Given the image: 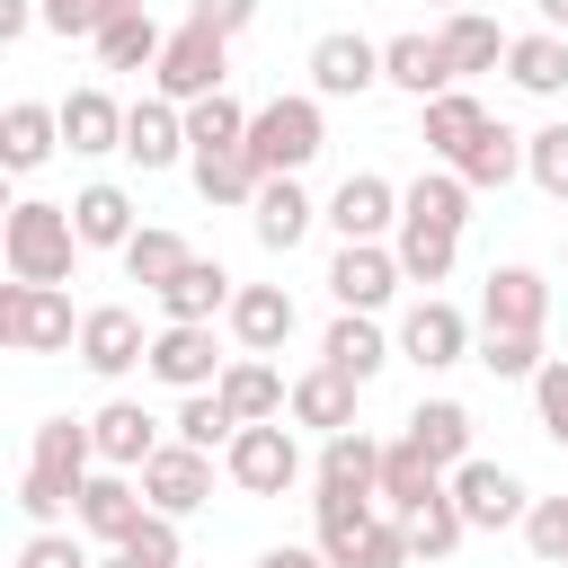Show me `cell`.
<instances>
[{"label":"cell","instance_id":"57","mask_svg":"<svg viewBox=\"0 0 568 568\" xmlns=\"http://www.w3.org/2000/svg\"><path fill=\"white\" fill-rule=\"evenodd\" d=\"M435 9H444V18H453V9H470V0H435Z\"/></svg>","mask_w":568,"mask_h":568},{"label":"cell","instance_id":"18","mask_svg":"<svg viewBox=\"0 0 568 568\" xmlns=\"http://www.w3.org/2000/svg\"><path fill=\"white\" fill-rule=\"evenodd\" d=\"M213 399H222L240 426H275V417L293 408V382H284L266 355H231V364H222V382H213Z\"/></svg>","mask_w":568,"mask_h":568},{"label":"cell","instance_id":"36","mask_svg":"<svg viewBox=\"0 0 568 568\" xmlns=\"http://www.w3.org/2000/svg\"><path fill=\"white\" fill-rule=\"evenodd\" d=\"M399 222H435V231H462V222H470V186H462L453 169H417V178L399 186Z\"/></svg>","mask_w":568,"mask_h":568},{"label":"cell","instance_id":"42","mask_svg":"<svg viewBox=\"0 0 568 568\" xmlns=\"http://www.w3.org/2000/svg\"><path fill=\"white\" fill-rule=\"evenodd\" d=\"M470 364H488L497 382H532L550 355H541V337H515V328H479V346H470Z\"/></svg>","mask_w":568,"mask_h":568},{"label":"cell","instance_id":"45","mask_svg":"<svg viewBox=\"0 0 568 568\" xmlns=\"http://www.w3.org/2000/svg\"><path fill=\"white\" fill-rule=\"evenodd\" d=\"M524 178H532L550 204H568V115L541 124V133H524Z\"/></svg>","mask_w":568,"mask_h":568},{"label":"cell","instance_id":"35","mask_svg":"<svg viewBox=\"0 0 568 568\" xmlns=\"http://www.w3.org/2000/svg\"><path fill=\"white\" fill-rule=\"evenodd\" d=\"M453 178L470 186V195H497V186H515L524 178V133H506V124H488L462 160H453Z\"/></svg>","mask_w":568,"mask_h":568},{"label":"cell","instance_id":"15","mask_svg":"<svg viewBox=\"0 0 568 568\" xmlns=\"http://www.w3.org/2000/svg\"><path fill=\"white\" fill-rule=\"evenodd\" d=\"M479 328L541 337V328H550V284H541L532 266H488V284H479Z\"/></svg>","mask_w":568,"mask_h":568},{"label":"cell","instance_id":"32","mask_svg":"<svg viewBox=\"0 0 568 568\" xmlns=\"http://www.w3.org/2000/svg\"><path fill=\"white\" fill-rule=\"evenodd\" d=\"M284 417L293 426H320V435H346L355 426V382L328 373V364H311V373H293V408Z\"/></svg>","mask_w":568,"mask_h":568},{"label":"cell","instance_id":"9","mask_svg":"<svg viewBox=\"0 0 568 568\" xmlns=\"http://www.w3.org/2000/svg\"><path fill=\"white\" fill-rule=\"evenodd\" d=\"M142 497H151V515H195V506H213V453H195V444H160L142 470Z\"/></svg>","mask_w":568,"mask_h":568},{"label":"cell","instance_id":"11","mask_svg":"<svg viewBox=\"0 0 568 568\" xmlns=\"http://www.w3.org/2000/svg\"><path fill=\"white\" fill-rule=\"evenodd\" d=\"M320 222L337 231V248L346 240H382V231H399V186L382 169H355V178H337V195L320 204Z\"/></svg>","mask_w":568,"mask_h":568},{"label":"cell","instance_id":"24","mask_svg":"<svg viewBox=\"0 0 568 568\" xmlns=\"http://www.w3.org/2000/svg\"><path fill=\"white\" fill-rule=\"evenodd\" d=\"M311 222H320V204L302 195V178H266L257 186V204H248V231H257V248H302L311 240Z\"/></svg>","mask_w":568,"mask_h":568},{"label":"cell","instance_id":"53","mask_svg":"<svg viewBox=\"0 0 568 568\" xmlns=\"http://www.w3.org/2000/svg\"><path fill=\"white\" fill-rule=\"evenodd\" d=\"M257 568H328V550L320 541H275V550H257Z\"/></svg>","mask_w":568,"mask_h":568},{"label":"cell","instance_id":"47","mask_svg":"<svg viewBox=\"0 0 568 568\" xmlns=\"http://www.w3.org/2000/svg\"><path fill=\"white\" fill-rule=\"evenodd\" d=\"M524 550H532L541 568L568 559V497H532V515H524Z\"/></svg>","mask_w":568,"mask_h":568},{"label":"cell","instance_id":"29","mask_svg":"<svg viewBox=\"0 0 568 568\" xmlns=\"http://www.w3.org/2000/svg\"><path fill=\"white\" fill-rule=\"evenodd\" d=\"M71 231H80V248H115V257H124V240H133L142 222H133V195H124L115 178H98V186L71 195Z\"/></svg>","mask_w":568,"mask_h":568},{"label":"cell","instance_id":"19","mask_svg":"<svg viewBox=\"0 0 568 568\" xmlns=\"http://www.w3.org/2000/svg\"><path fill=\"white\" fill-rule=\"evenodd\" d=\"M89 444H98V470H142V462L160 453V417H151L142 399H106V408L89 417Z\"/></svg>","mask_w":568,"mask_h":568},{"label":"cell","instance_id":"4","mask_svg":"<svg viewBox=\"0 0 568 568\" xmlns=\"http://www.w3.org/2000/svg\"><path fill=\"white\" fill-rule=\"evenodd\" d=\"M222 80H231V36H213V27H169V53H160V71H151V98H169V106H204V98H222Z\"/></svg>","mask_w":568,"mask_h":568},{"label":"cell","instance_id":"56","mask_svg":"<svg viewBox=\"0 0 568 568\" xmlns=\"http://www.w3.org/2000/svg\"><path fill=\"white\" fill-rule=\"evenodd\" d=\"M98 568H142V559H124V550H106V559H98Z\"/></svg>","mask_w":568,"mask_h":568},{"label":"cell","instance_id":"43","mask_svg":"<svg viewBox=\"0 0 568 568\" xmlns=\"http://www.w3.org/2000/svg\"><path fill=\"white\" fill-rule=\"evenodd\" d=\"M231 435H240V417H231L213 390H186V399H178V444H195V453H231Z\"/></svg>","mask_w":568,"mask_h":568},{"label":"cell","instance_id":"44","mask_svg":"<svg viewBox=\"0 0 568 568\" xmlns=\"http://www.w3.org/2000/svg\"><path fill=\"white\" fill-rule=\"evenodd\" d=\"M462 541H470V524H462V506H453V488H444L435 506H417V515H408V550H417V559H453Z\"/></svg>","mask_w":568,"mask_h":568},{"label":"cell","instance_id":"7","mask_svg":"<svg viewBox=\"0 0 568 568\" xmlns=\"http://www.w3.org/2000/svg\"><path fill=\"white\" fill-rule=\"evenodd\" d=\"M470 346H479V328H470L444 293H417V302L399 311V355H408V364L453 373V364H470Z\"/></svg>","mask_w":568,"mask_h":568},{"label":"cell","instance_id":"34","mask_svg":"<svg viewBox=\"0 0 568 568\" xmlns=\"http://www.w3.org/2000/svg\"><path fill=\"white\" fill-rule=\"evenodd\" d=\"M231 293H240V284H231L213 257H186V275L160 284L151 302H160V320H204V328H213V311H231Z\"/></svg>","mask_w":568,"mask_h":568},{"label":"cell","instance_id":"5","mask_svg":"<svg viewBox=\"0 0 568 568\" xmlns=\"http://www.w3.org/2000/svg\"><path fill=\"white\" fill-rule=\"evenodd\" d=\"M0 346L9 355H62V346H80L71 293L62 284H0Z\"/></svg>","mask_w":568,"mask_h":568},{"label":"cell","instance_id":"38","mask_svg":"<svg viewBox=\"0 0 568 568\" xmlns=\"http://www.w3.org/2000/svg\"><path fill=\"white\" fill-rule=\"evenodd\" d=\"M186 169H195V195H204V204H257V186H266L257 160H248V142H231V151H195Z\"/></svg>","mask_w":568,"mask_h":568},{"label":"cell","instance_id":"58","mask_svg":"<svg viewBox=\"0 0 568 568\" xmlns=\"http://www.w3.org/2000/svg\"><path fill=\"white\" fill-rule=\"evenodd\" d=\"M559 568H568V559H559Z\"/></svg>","mask_w":568,"mask_h":568},{"label":"cell","instance_id":"51","mask_svg":"<svg viewBox=\"0 0 568 568\" xmlns=\"http://www.w3.org/2000/svg\"><path fill=\"white\" fill-rule=\"evenodd\" d=\"M186 18H195V27H213V36H240V27L257 18V0H186Z\"/></svg>","mask_w":568,"mask_h":568},{"label":"cell","instance_id":"14","mask_svg":"<svg viewBox=\"0 0 568 568\" xmlns=\"http://www.w3.org/2000/svg\"><path fill=\"white\" fill-rule=\"evenodd\" d=\"M80 364H89L98 382H124L133 364H151V337H142V320H133L124 302H98V311H80Z\"/></svg>","mask_w":568,"mask_h":568},{"label":"cell","instance_id":"3","mask_svg":"<svg viewBox=\"0 0 568 568\" xmlns=\"http://www.w3.org/2000/svg\"><path fill=\"white\" fill-rule=\"evenodd\" d=\"M320 151H328L320 98H266V106L248 115V160H257V178H302Z\"/></svg>","mask_w":568,"mask_h":568},{"label":"cell","instance_id":"17","mask_svg":"<svg viewBox=\"0 0 568 568\" xmlns=\"http://www.w3.org/2000/svg\"><path fill=\"white\" fill-rule=\"evenodd\" d=\"M124 160H133V169H178V160H195V142H186V106H169V98H133V106H124Z\"/></svg>","mask_w":568,"mask_h":568},{"label":"cell","instance_id":"21","mask_svg":"<svg viewBox=\"0 0 568 568\" xmlns=\"http://www.w3.org/2000/svg\"><path fill=\"white\" fill-rule=\"evenodd\" d=\"M390 355H399V337H382V320H364V311H337V320H328V337H320V364H328V373H346L355 390H364Z\"/></svg>","mask_w":568,"mask_h":568},{"label":"cell","instance_id":"28","mask_svg":"<svg viewBox=\"0 0 568 568\" xmlns=\"http://www.w3.org/2000/svg\"><path fill=\"white\" fill-rule=\"evenodd\" d=\"M435 44H444V62H453V80H470V71H497L506 62V27L488 18V9H453L444 27H435Z\"/></svg>","mask_w":568,"mask_h":568},{"label":"cell","instance_id":"16","mask_svg":"<svg viewBox=\"0 0 568 568\" xmlns=\"http://www.w3.org/2000/svg\"><path fill=\"white\" fill-rule=\"evenodd\" d=\"M142 515H151V497H142L133 470H89V488H80V506H71V524H80L89 541H106V550H115Z\"/></svg>","mask_w":568,"mask_h":568},{"label":"cell","instance_id":"20","mask_svg":"<svg viewBox=\"0 0 568 568\" xmlns=\"http://www.w3.org/2000/svg\"><path fill=\"white\" fill-rule=\"evenodd\" d=\"M222 320H231L240 355H275V346L293 337V320H302V311H293V293H284V284H240Z\"/></svg>","mask_w":568,"mask_h":568},{"label":"cell","instance_id":"22","mask_svg":"<svg viewBox=\"0 0 568 568\" xmlns=\"http://www.w3.org/2000/svg\"><path fill=\"white\" fill-rule=\"evenodd\" d=\"M488 124H497V115H488L470 89H444V98H426V106H417V142H426L444 169H453V160H462V151H470Z\"/></svg>","mask_w":568,"mask_h":568},{"label":"cell","instance_id":"10","mask_svg":"<svg viewBox=\"0 0 568 568\" xmlns=\"http://www.w3.org/2000/svg\"><path fill=\"white\" fill-rule=\"evenodd\" d=\"M302 71H311V98H364V89H382V44L355 27H328Z\"/></svg>","mask_w":568,"mask_h":568},{"label":"cell","instance_id":"23","mask_svg":"<svg viewBox=\"0 0 568 568\" xmlns=\"http://www.w3.org/2000/svg\"><path fill=\"white\" fill-rule=\"evenodd\" d=\"M62 151V106H44V98H9L0 106V160L27 178V169H44Z\"/></svg>","mask_w":568,"mask_h":568},{"label":"cell","instance_id":"49","mask_svg":"<svg viewBox=\"0 0 568 568\" xmlns=\"http://www.w3.org/2000/svg\"><path fill=\"white\" fill-rule=\"evenodd\" d=\"M532 408H541V435L568 453V355H550V364L532 373Z\"/></svg>","mask_w":568,"mask_h":568},{"label":"cell","instance_id":"2","mask_svg":"<svg viewBox=\"0 0 568 568\" xmlns=\"http://www.w3.org/2000/svg\"><path fill=\"white\" fill-rule=\"evenodd\" d=\"M0 266H9V284H71V266H80L71 204L18 195V204H9V222H0Z\"/></svg>","mask_w":568,"mask_h":568},{"label":"cell","instance_id":"37","mask_svg":"<svg viewBox=\"0 0 568 568\" xmlns=\"http://www.w3.org/2000/svg\"><path fill=\"white\" fill-rule=\"evenodd\" d=\"M390 257H399V275H408V284H426V293H435V284L453 275V257H462V231L399 222V231H390Z\"/></svg>","mask_w":568,"mask_h":568},{"label":"cell","instance_id":"46","mask_svg":"<svg viewBox=\"0 0 568 568\" xmlns=\"http://www.w3.org/2000/svg\"><path fill=\"white\" fill-rule=\"evenodd\" d=\"M124 559H142V568H178L186 559V541H178V515H142L124 541H115Z\"/></svg>","mask_w":568,"mask_h":568},{"label":"cell","instance_id":"31","mask_svg":"<svg viewBox=\"0 0 568 568\" xmlns=\"http://www.w3.org/2000/svg\"><path fill=\"white\" fill-rule=\"evenodd\" d=\"M435 497H444V470H435L408 435H399V444H382V515H399V524H408V515H417V506H435Z\"/></svg>","mask_w":568,"mask_h":568},{"label":"cell","instance_id":"48","mask_svg":"<svg viewBox=\"0 0 568 568\" xmlns=\"http://www.w3.org/2000/svg\"><path fill=\"white\" fill-rule=\"evenodd\" d=\"M408 559H417V550H408V524H399V515H373L346 568H408Z\"/></svg>","mask_w":568,"mask_h":568},{"label":"cell","instance_id":"33","mask_svg":"<svg viewBox=\"0 0 568 568\" xmlns=\"http://www.w3.org/2000/svg\"><path fill=\"white\" fill-rule=\"evenodd\" d=\"M506 80H515L524 98H568V36H550V27L515 36V44H506Z\"/></svg>","mask_w":568,"mask_h":568},{"label":"cell","instance_id":"27","mask_svg":"<svg viewBox=\"0 0 568 568\" xmlns=\"http://www.w3.org/2000/svg\"><path fill=\"white\" fill-rule=\"evenodd\" d=\"M62 142L80 151V160H106V151H124V106H115V89H71L62 98Z\"/></svg>","mask_w":568,"mask_h":568},{"label":"cell","instance_id":"13","mask_svg":"<svg viewBox=\"0 0 568 568\" xmlns=\"http://www.w3.org/2000/svg\"><path fill=\"white\" fill-rule=\"evenodd\" d=\"M151 382H169L178 399L186 390H213L222 382V355H213V328L204 320H160V337H151V364H142Z\"/></svg>","mask_w":568,"mask_h":568},{"label":"cell","instance_id":"41","mask_svg":"<svg viewBox=\"0 0 568 568\" xmlns=\"http://www.w3.org/2000/svg\"><path fill=\"white\" fill-rule=\"evenodd\" d=\"M248 115H257V106H240V98L222 89V98L186 106V142H195V151H231V142H248Z\"/></svg>","mask_w":568,"mask_h":568},{"label":"cell","instance_id":"26","mask_svg":"<svg viewBox=\"0 0 568 568\" xmlns=\"http://www.w3.org/2000/svg\"><path fill=\"white\" fill-rule=\"evenodd\" d=\"M382 80H390V89H408L417 106H426V98H444V89H462V80H453V62H444V44H435V36H417V27L382 44Z\"/></svg>","mask_w":568,"mask_h":568},{"label":"cell","instance_id":"30","mask_svg":"<svg viewBox=\"0 0 568 568\" xmlns=\"http://www.w3.org/2000/svg\"><path fill=\"white\" fill-rule=\"evenodd\" d=\"M408 444L453 479V470L470 462V408H462V399H417V408H408Z\"/></svg>","mask_w":568,"mask_h":568},{"label":"cell","instance_id":"6","mask_svg":"<svg viewBox=\"0 0 568 568\" xmlns=\"http://www.w3.org/2000/svg\"><path fill=\"white\" fill-rule=\"evenodd\" d=\"M222 470H231L240 497H284V488L302 479V444H293L284 417H275V426H240L231 453H222Z\"/></svg>","mask_w":568,"mask_h":568},{"label":"cell","instance_id":"54","mask_svg":"<svg viewBox=\"0 0 568 568\" xmlns=\"http://www.w3.org/2000/svg\"><path fill=\"white\" fill-rule=\"evenodd\" d=\"M115 18H142V0H98V27H115Z\"/></svg>","mask_w":568,"mask_h":568},{"label":"cell","instance_id":"1","mask_svg":"<svg viewBox=\"0 0 568 568\" xmlns=\"http://www.w3.org/2000/svg\"><path fill=\"white\" fill-rule=\"evenodd\" d=\"M89 470H98L89 417H44V426H36V453H27V470H18V515H27L36 532H53V524L80 506Z\"/></svg>","mask_w":568,"mask_h":568},{"label":"cell","instance_id":"25","mask_svg":"<svg viewBox=\"0 0 568 568\" xmlns=\"http://www.w3.org/2000/svg\"><path fill=\"white\" fill-rule=\"evenodd\" d=\"M311 488H337V497H382V444H373L364 426L320 435V470H311Z\"/></svg>","mask_w":568,"mask_h":568},{"label":"cell","instance_id":"40","mask_svg":"<svg viewBox=\"0 0 568 568\" xmlns=\"http://www.w3.org/2000/svg\"><path fill=\"white\" fill-rule=\"evenodd\" d=\"M89 44H98V62H106V71H160V53H169V36L151 27V9H142V18H115V27H98Z\"/></svg>","mask_w":568,"mask_h":568},{"label":"cell","instance_id":"12","mask_svg":"<svg viewBox=\"0 0 568 568\" xmlns=\"http://www.w3.org/2000/svg\"><path fill=\"white\" fill-rule=\"evenodd\" d=\"M399 284H408V275H399L390 240H346V248L328 257V293H337V311H364V320H373Z\"/></svg>","mask_w":568,"mask_h":568},{"label":"cell","instance_id":"50","mask_svg":"<svg viewBox=\"0 0 568 568\" xmlns=\"http://www.w3.org/2000/svg\"><path fill=\"white\" fill-rule=\"evenodd\" d=\"M18 568H98V559L80 550V532L53 524V532H27V541H18Z\"/></svg>","mask_w":568,"mask_h":568},{"label":"cell","instance_id":"8","mask_svg":"<svg viewBox=\"0 0 568 568\" xmlns=\"http://www.w3.org/2000/svg\"><path fill=\"white\" fill-rule=\"evenodd\" d=\"M444 488H453V506H462V524H470V532H506V524H524V515H532V488H524L506 462H479V453H470Z\"/></svg>","mask_w":568,"mask_h":568},{"label":"cell","instance_id":"52","mask_svg":"<svg viewBox=\"0 0 568 568\" xmlns=\"http://www.w3.org/2000/svg\"><path fill=\"white\" fill-rule=\"evenodd\" d=\"M44 36H98V0H44Z\"/></svg>","mask_w":568,"mask_h":568},{"label":"cell","instance_id":"39","mask_svg":"<svg viewBox=\"0 0 568 568\" xmlns=\"http://www.w3.org/2000/svg\"><path fill=\"white\" fill-rule=\"evenodd\" d=\"M186 257H195V248H186L178 231H160V222H142V231L124 240V275H133L142 293H160V284H178V275H186Z\"/></svg>","mask_w":568,"mask_h":568},{"label":"cell","instance_id":"55","mask_svg":"<svg viewBox=\"0 0 568 568\" xmlns=\"http://www.w3.org/2000/svg\"><path fill=\"white\" fill-rule=\"evenodd\" d=\"M532 9H541V27H550V36H568V0H532Z\"/></svg>","mask_w":568,"mask_h":568}]
</instances>
